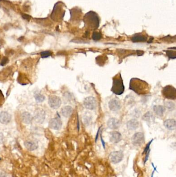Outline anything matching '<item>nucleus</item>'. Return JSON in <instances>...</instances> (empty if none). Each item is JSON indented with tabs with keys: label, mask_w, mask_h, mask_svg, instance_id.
<instances>
[{
	"label": "nucleus",
	"mask_w": 176,
	"mask_h": 177,
	"mask_svg": "<svg viewBox=\"0 0 176 177\" xmlns=\"http://www.w3.org/2000/svg\"><path fill=\"white\" fill-rule=\"evenodd\" d=\"M165 108L169 111H173L175 108V104L171 101H167L164 103Z\"/></svg>",
	"instance_id": "23"
},
{
	"label": "nucleus",
	"mask_w": 176,
	"mask_h": 177,
	"mask_svg": "<svg viewBox=\"0 0 176 177\" xmlns=\"http://www.w3.org/2000/svg\"><path fill=\"white\" fill-rule=\"evenodd\" d=\"M153 111L156 115L161 117L163 115L165 111V108L163 106L156 105L153 107Z\"/></svg>",
	"instance_id": "19"
},
{
	"label": "nucleus",
	"mask_w": 176,
	"mask_h": 177,
	"mask_svg": "<svg viewBox=\"0 0 176 177\" xmlns=\"http://www.w3.org/2000/svg\"><path fill=\"white\" fill-rule=\"evenodd\" d=\"M11 115L6 111H2L0 113V122L3 124H7L10 122Z\"/></svg>",
	"instance_id": "11"
},
{
	"label": "nucleus",
	"mask_w": 176,
	"mask_h": 177,
	"mask_svg": "<svg viewBox=\"0 0 176 177\" xmlns=\"http://www.w3.org/2000/svg\"><path fill=\"white\" fill-rule=\"evenodd\" d=\"M109 106L111 111H116L120 110L121 108V104L118 100L114 98L110 100L109 103Z\"/></svg>",
	"instance_id": "10"
},
{
	"label": "nucleus",
	"mask_w": 176,
	"mask_h": 177,
	"mask_svg": "<svg viewBox=\"0 0 176 177\" xmlns=\"http://www.w3.org/2000/svg\"><path fill=\"white\" fill-rule=\"evenodd\" d=\"M147 40V37L145 36H143L140 34L135 35L132 38V41L133 42H141V41H145Z\"/></svg>",
	"instance_id": "21"
},
{
	"label": "nucleus",
	"mask_w": 176,
	"mask_h": 177,
	"mask_svg": "<svg viewBox=\"0 0 176 177\" xmlns=\"http://www.w3.org/2000/svg\"><path fill=\"white\" fill-rule=\"evenodd\" d=\"M152 140H152L151 141H150V142L147 144V145L146 146V147L145 148V149L144 151V152H143V154L146 153L149 150H150V144H151V142H152Z\"/></svg>",
	"instance_id": "28"
},
{
	"label": "nucleus",
	"mask_w": 176,
	"mask_h": 177,
	"mask_svg": "<svg viewBox=\"0 0 176 177\" xmlns=\"http://www.w3.org/2000/svg\"><path fill=\"white\" fill-rule=\"evenodd\" d=\"M123 154L121 151H114L111 153L109 155L111 162L113 164H117L120 163L123 159Z\"/></svg>",
	"instance_id": "5"
},
{
	"label": "nucleus",
	"mask_w": 176,
	"mask_h": 177,
	"mask_svg": "<svg viewBox=\"0 0 176 177\" xmlns=\"http://www.w3.org/2000/svg\"><path fill=\"white\" fill-rule=\"evenodd\" d=\"M121 135L119 132L113 131L111 133L110 141L113 144H117L121 140Z\"/></svg>",
	"instance_id": "13"
},
{
	"label": "nucleus",
	"mask_w": 176,
	"mask_h": 177,
	"mask_svg": "<svg viewBox=\"0 0 176 177\" xmlns=\"http://www.w3.org/2000/svg\"><path fill=\"white\" fill-rule=\"evenodd\" d=\"M46 117V113L43 109L37 108L34 111V119L37 123L41 124L44 122Z\"/></svg>",
	"instance_id": "4"
},
{
	"label": "nucleus",
	"mask_w": 176,
	"mask_h": 177,
	"mask_svg": "<svg viewBox=\"0 0 176 177\" xmlns=\"http://www.w3.org/2000/svg\"></svg>",
	"instance_id": "37"
},
{
	"label": "nucleus",
	"mask_w": 176,
	"mask_h": 177,
	"mask_svg": "<svg viewBox=\"0 0 176 177\" xmlns=\"http://www.w3.org/2000/svg\"><path fill=\"white\" fill-rule=\"evenodd\" d=\"M24 146L28 150L30 151H33L38 148V144L36 141L28 140L25 142Z\"/></svg>",
	"instance_id": "12"
},
{
	"label": "nucleus",
	"mask_w": 176,
	"mask_h": 177,
	"mask_svg": "<svg viewBox=\"0 0 176 177\" xmlns=\"http://www.w3.org/2000/svg\"><path fill=\"white\" fill-rule=\"evenodd\" d=\"M4 139V135L2 133H0V144H2L3 142Z\"/></svg>",
	"instance_id": "31"
},
{
	"label": "nucleus",
	"mask_w": 176,
	"mask_h": 177,
	"mask_svg": "<svg viewBox=\"0 0 176 177\" xmlns=\"http://www.w3.org/2000/svg\"><path fill=\"white\" fill-rule=\"evenodd\" d=\"M164 97L169 100H175L176 98V89L171 85H167L162 90Z\"/></svg>",
	"instance_id": "3"
},
{
	"label": "nucleus",
	"mask_w": 176,
	"mask_h": 177,
	"mask_svg": "<svg viewBox=\"0 0 176 177\" xmlns=\"http://www.w3.org/2000/svg\"><path fill=\"white\" fill-rule=\"evenodd\" d=\"M139 126V122L136 119H132L129 121L127 123V126L129 130L133 131L135 130L136 128H138Z\"/></svg>",
	"instance_id": "16"
},
{
	"label": "nucleus",
	"mask_w": 176,
	"mask_h": 177,
	"mask_svg": "<svg viewBox=\"0 0 176 177\" xmlns=\"http://www.w3.org/2000/svg\"><path fill=\"white\" fill-rule=\"evenodd\" d=\"M130 89L140 95L148 94L150 90L149 86L147 82L136 78L131 80Z\"/></svg>",
	"instance_id": "1"
},
{
	"label": "nucleus",
	"mask_w": 176,
	"mask_h": 177,
	"mask_svg": "<svg viewBox=\"0 0 176 177\" xmlns=\"http://www.w3.org/2000/svg\"><path fill=\"white\" fill-rule=\"evenodd\" d=\"M0 177H7L3 173H0Z\"/></svg>",
	"instance_id": "34"
},
{
	"label": "nucleus",
	"mask_w": 176,
	"mask_h": 177,
	"mask_svg": "<svg viewBox=\"0 0 176 177\" xmlns=\"http://www.w3.org/2000/svg\"><path fill=\"white\" fill-rule=\"evenodd\" d=\"M84 105L85 108L89 110H94L97 106V100L92 96L87 97L84 100Z\"/></svg>",
	"instance_id": "7"
},
{
	"label": "nucleus",
	"mask_w": 176,
	"mask_h": 177,
	"mask_svg": "<svg viewBox=\"0 0 176 177\" xmlns=\"http://www.w3.org/2000/svg\"><path fill=\"white\" fill-rule=\"evenodd\" d=\"M3 1V0H0V1Z\"/></svg>",
	"instance_id": "36"
},
{
	"label": "nucleus",
	"mask_w": 176,
	"mask_h": 177,
	"mask_svg": "<svg viewBox=\"0 0 176 177\" xmlns=\"http://www.w3.org/2000/svg\"><path fill=\"white\" fill-rule=\"evenodd\" d=\"M166 54L169 59H175L176 58V52L175 51H168L166 52Z\"/></svg>",
	"instance_id": "25"
},
{
	"label": "nucleus",
	"mask_w": 176,
	"mask_h": 177,
	"mask_svg": "<svg viewBox=\"0 0 176 177\" xmlns=\"http://www.w3.org/2000/svg\"><path fill=\"white\" fill-rule=\"evenodd\" d=\"M49 126L52 129L55 130H59L61 128L62 122L59 118H53L50 121L49 123Z\"/></svg>",
	"instance_id": "9"
},
{
	"label": "nucleus",
	"mask_w": 176,
	"mask_h": 177,
	"mask_svg": "<svg viewBox=\"0 0 176 177\" xmlns=\"http://www.w3.org/2000/svg\"><path fill=\"white\" fill-rule=\"evenodd\" d=\"M52 52L50 51H44V52H41L40 53L41 54V57L42 58H47L48 57L51 56L52 55Z\"/></svg>",
	"instance_id": "24"
},
{
	"label": "nucleus",
	"mask_w": 176,
	"mask_h": 177,
	"mask_svg": "<svg viewBox=\"0 0 176 177\" xmlns=\"http://www.w3.org/2000/svg\"><path fill=\"white\" fill-rule=\"evenodd\" d=\"M164 125L169 130H175L176 127V121L174 119L167 120L164 122Z\"/></svg>",
	"instance_id": "15"
},
{
	"label": "nucleus",
	"mask_w": 176,
	"mask_h": 177,
	"mask_svg": "<svg viewBox=\"0 0 176 177\" xmlns=\"http://www.w3.org/2000/svg\"><path fill=\"white\" fill-rule=\"evenodd\" d=\"M101 141H102V144H103V148L105 149V141H103V139H102V136H101Z\"/></svg>",
	"instance_id": "33"
},
{
	"label": "nucleus",
	"mask_w": 176,
	"mask_h": 177,
	"mask_svg": "<svg viewBox=\"0 0 176 177\" xmlns=\"http://www.w3.org/2000/svg\"><path fill=\"white\" fill-rule=\"evenodd\" d=\"M4 102V98L2 91L0 90V106L2 105Z\"/></svg>",
	"instance_id": "29"
},
{
	"label": "nucleus",
	"mask_w": 176,
	"mask_h": 177,
	"mask_svg": "<svg viewBox=\"0 0 176 177\" xmlns=\"http://www.w3.org/2000/svg\"><path fill=\"white\" fill-rule=\"evenodd\" d=\"M137 53H138V56H142L144 54V52L143 51H137Z\"/></svg>",
	"instance_id": "32"
},
{
	"label": "nucleus",
	"mask_w": 176,
	"mask_h": 177,
	"mask_svg": "<svg viewBox=\"0 0 176 177\" xmlns=\"http://www.w3.org/2000/svg\"><path fill=\"white\" fill-rule=\"evenodd\" d=\"M154 171H153V172H152V176H151V177H153V175H154Z\"/></svg>",
	"instance_id": "35"
},
{
	"label": "nucleus",
	"mask_w": 176,
	"mask_h": 177,
	"mask_svg": "<svg viewBox=\"0 0 176 177\" xmlns=\"http://www.w3.org/2000/svg\"><path fill=\"white\" fill-rule=\"evenodd\" d=\"M61 98L55 95L50 96L49 98V104L51 108L56 109L61 105Z\"/></svg>",
	"instance_id": "6"
},
{
	"label": "nucleus",
	"mask_w": 176,
	"mask_h": 177,
	"mask_svg": "<svg viewBox=\"0 0 176 177\" xmlns=\"http://www.w3.org/2000/svg\"><path fill=\"white\" fill-rule=\"evenodd\" d=\"M72 111H73V109L71 106H66L61 109V114L65 117L69 118V117H70V116L71 115Z\"/></svg>",
	"instance_id": "18"
},
{
	"label": "nucleus",
	"mask_w": 176,
	"mask_h": 177,
	"mask_svg": "<svg viewBox=\"0 0 176 177\" xmlns=\"http://www.w3.org/2000/svg\"><path fill=\"white\" fill-rule=\"evenodd\" d=\"M101 34L98 33V32H94L92 34V39L94 41H98L101 39Z\"/></svg>",
	"instance_id": "26"
},
{
	"label": "nucleus",
	"mask_w": 176,
	"mask_h": 177,
	"mask_svg": "<svg viewBox=\"0 0 176 177\" xmlns=\"http://www.w3.org/2000/svg\"><path fill=\"white\" fill-rule=\"evenodd\" d=\"M119 121L116 118H112L110 119L107 122V126L109 128L113 130L117 129L120 126Z\"/></svg>",
	"instance_id": "14"
},
{
	"label": "nucleus",
	"mask_w": 176,
	"mask_h": 177,
	"mask_svg": "<svg viewBox=\"0 0 176 177\" xmlns=\"http://www.w3.org/2000/svg\"><path fill=\"white\" fill-rule=\"evenodd\" d=\"M142 119L148 122H153L154 120V117L152 113L149 111L144 115Z\"/></svg>",
	"instance_id": "20"
},
{
	"label": "nucleus",
	"mask_w": 176,
	"mask_h": 177,
	"mask_svg": "<svg viewBox=\"0 0 176 177\" xmlns=\"http://www.w3.org/2000/svg\"><path fill=\"white\" fill-rule=\"evenodd\" d=\"M8 62H9V60L8 59V58H7V57H4L3 58L2 60V61H1L0 65L1 66H4L6 64L8 63Z\"/></svg>",
	"instance_id": "27"
},
{
	"label": "nucleus",
	"mask_w": 176,
	"mask_h": 177,
	"mask_svg": "<svg viewBox=\"0 0 176 177\" xmlns=\"http://www.w3.org/2000/svg\"><path fill=\"white\" fill-rule=\"evenodd\" d=\"M21 119L23 121V123L26 124H29L31 123L33 120V117L31 115L30 113L28 112L25 111L21 115Z\"/></svg>",
	"instance_id": "17"
},
{
	"label": "nucleus",
	"mask_w": 176,
	"mask_h": 177,
	"mask_svg": "<svg viewBox=\"0 0 176 177\" xmlns=\"http://www.w3.org/2000/svg\"><path fill=\"white\" fill-rule=\"evenodd\" d=\"M22 18H23L24 19L28 20H29L31 18V17L30 16L26 15V14H22Z\"/></svg>",
	"instance_id": "30"
},
{
	"label": "nucleus",
	"mask_w": 176,
	"mask_h": 177,
	"mask_svg": "<svg viewBox=\"0 0 176 177\" xmlns=\"http://www.w3.org/2000/svg\"><path fill=\"white\" fill-rule=\"evenodd\" d=\"M125 90L123 79L120 73L113 78L112 91L116 95L122 94Z\"/></svg>",
	"instance_id": "2"
},
{
	"label": "nucleus",
	"mask_w": 176,
	"mask_h": 177,
	"mask_svg": "<svg viewBox=\"0 0 176 177\" xmlns=\"http://www.w3.org/2000/svg\"><path fill=\"white\" fill-rule=\"evenodd\" d=\"M144 135L142 133H135L132 138V144L135 146H140L144 142Z\"/></svg>",
	"instance_id": "8"
},
{
	"label": "nucleus",
	"mask_w": 176,
	"mask_h": 177,
	"mask_svg": "<svg viewBox=\"0 0 176 177\" xmlns=\"http://www.w3.org/2000/svg\"><path fill=\"white\" fill-rule=\"evenodd\" d=\"M34 98H35V100L37 103H41L44 102V100H45V96L39 93H35Z\"/></svg>",
	"instance_id": "22"
}]
</instances>
